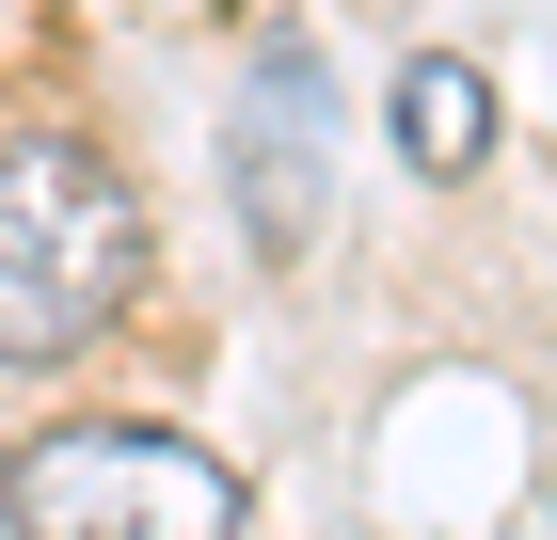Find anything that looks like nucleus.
<instances>
[{"label":"nucleus","instance_id":"obj_1","mask_svg":"<svg viewBox=\"0 0 557 540\" xmlns=\"http://www.w3.org/2000/svg\"><path fill=\"white\" fill-rule=\"evenodd\" d=\"M144 302V191L81 127H0V366H64Z\"/></svg>","mask_w":557,"mask_h":540},{"label":"nucleus","instance_id":"obj_2","mask_svg":"<svg viewBox=\"0 0 557 540\" xmlns=\"http://www.w3.org/2000/svg\"><path fill=\"white\" fill-rule=\"evenodd\" d=\"M0 540H239V477L191 429L81 414L33 461H0Z\"/></svg>","mask_w":557,"mask_h":540},{"label":"nucleus","instance_id":"obj_3","mask_svg":"<svg viewBox=\"0 0 557 540\" xmlns=\"http://www.w3.org/2000/svg\"><path fill=\"white\" fill-rule=\"evenodd\" d=\"M383 127H398V160H414V175H478V160H494V80H478L462 48H414L398 96H383Z\"/></svg>","mask_w":557,"mask_h":540}]
</instances>
